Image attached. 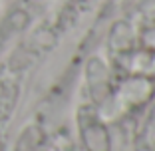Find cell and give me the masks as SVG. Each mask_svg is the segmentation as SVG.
Returning a JSON list of instances; mask_svg holds the SVG:
<instances>
[{
    "mask_svg": "<svg viewBox=\"0 0 155 151\" xmlns=\"http://www.w3.org/2000/svg\"><path fill=\"white\" fill-rule=\"evenodd\" d=\"M20 96V80L18 72L10 64L0 68V123L12 117V111L18 103Z\"/></svg>",
    "mask_w": 155,
    "mask_h": 151,
    "instance_id": "2",
    "label": "cell"
},
{
    "mask_svg": "<svg viewBox=\"0 0 155 151\" xmlns=\"http://www.w3.org/2000/svg\"><path fill=\"white\" fill-rule=\"evenodd\" d=\"M78 129L86 151H111L110 131L91 105H82L78 110Z\"/></svg>",
    "mask_w": 155,
    "mask_h": 151,
    "instance_id": "1",
    "label": "cell"
}]
</instances>
